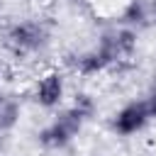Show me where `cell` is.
<instances>
[{
	"instance_id": "5b68a950",
	"label": "cell",
	"mask_w": 156,
	"mask_h": 156,
	"mask_svg": "<svg viewBox=\"0 0 156 156\" xmlns=\"http://www.w3.org/2000/svg\"><path fill=\"white\" fill-rule=\"evenodd\" d=\"M151 119H154V115H151V110H149V105H146L144 98L129 100V102H124L122 107H117L112 112V117H110V132L127 139V136H134V134L144 132Z\"/></svg>"
},
{
	"instance_id": "ba28073f",
	"label": "cell",
	"mask_w": 156,
	"mask_h": 156,
	"mask_svg": "<svg viewBox=\"0 0 156 156\" xmlns=\"http://www.w3.org/2000/svg\"><path fill=\"white\" fill-rule=\"evenodd\" d=\"M119 24H127L132 29H141L144 24H151L149 2L146 0H122V5H119Z\"/></svg>"
},
{
	"instance_id": "9c48e42d",
	"label": "cell",
	"mask_w": 156,
	"mask_h": 156,
	"mask_svg": "<svg viewBox=\"0 0 156 156\" xmlns=\"http://www.w3.org/2000/svg\"><path fill=\"white\" fill-rule=\"evenodd\" d=\"M85 122L88 119H93L95 117V112H98V102H95V98L88 93V90H78V93H73V98H71V102H68Z\"/></svg>"
},
{
	"instance_id": "30bf717a",
	"label": "cell",
	"mask_w": 156,
	"mask_h": 156,
	"mask_svg": "<svg viewBox=\"0 0 156 156\" xmlns=\"http://www.w3.org/2000/svg\"><path fill=\"white\" fill-rule=\"evenodd\" d=\"M144 100H146L151 115L156 117V76H154V80L149 83V88H146V93H144Z\"/></svg>"
},
{
	"instance_id": "6da1fadb",
	"label": "cell",
	"mask_w": 156,
	"mask_h": 156,
	"mask_svg": "<svg viewBox=\"0 0 156 156\" xmlns=\"http://www.w3.org/2000/svg\"><path fill=\"white\" fill-rule=\"evenodd\" d=\"M51 41V24L41 17H20L2 32V46L12 58L39 56Z\"/></svg>"
},
{
	"instance_id": "8fae6325",
	"label": "cell",
	"mask_w": 156,
	"mask_h": 156,
	"mask_svg": "<svg viewBox=\"0 0 156 156\" xmlns=\"http://www.w3.org/2000/svg\"><path fill=\"white\" fill-rule=\"evenodd\" d=\"M149 2V20L151 24H156V0H146Z\"/></svg>"
},
{
	"instance_id": "277c9868",
	"label": "cell",
	"mask_w": 156,
	"mask_h": 156,
	"mask_svg": "<svg viewBox=\"0 0 156 156\" xmlns=\"http://www.w3.org/2000/svg\"><path fill=\"white\" fill-rule=\"evenodd\" d=\"M98 46L105 51V56L117 68L134 58L139 49V29H132L127 24H112L98 37Z\"/></svg>"
},
{
	"instance_id": "3957f363",
	"label": "cell",
	"mask_w": 156,
	"mask_h": 156,
	"mask_svg": "<svg viewBox=\"0 0 156 156\" xmlns=\"http://www.w3.org/2000/svg\"><path fill=\"white\" fill-rule=\"evenodd\" d=\"M29 98L41 110H61L68 98V78L58 68H44L37 73L29 88Z\"/></svg>"
},
{
	"instance_id": "7c38bea8",
	"label": "cell",
	"mask_w": 156,
	"mask_h": 156,
	"mask_svg": "<svg viewBox=\"0 0 156 156\" xmlns=\"http://www.w3.org/2000/svg\"><path fill=\"white\" fill-rule=\"evenodd\" d=\"M5 78H7V66H5V61L0 58V88H2V83H5Z\"/></svg>"
},
{
	"instance_id": "8992f818",
	"label": "cell",
	"mask_w": 156,
	"mask_h": 156,
	"mask_svg": "<svg viewBox=\"0 0 156 156\" xmlns=\"http://www.w3.org/2000/svg\"><path fill=\"white\" fill-rule=\"evenodd\" d=\"M115 66H112V61L105 56V51L98 46V44H93L90 49H83V51H78L76 56H73V61H71V71L76 73V76H80V78H95V76H105L107 71H112Z\"/></svg>"
},
{
	"instance_id": "52a82bcc",
	"label": "cell",
	"mask_w": 156,
	"mask_h": 156,
	"mask_svg": "<svg viewBox=\"0 0 156 156\" xmlns=\"http://www.w3.org/2000/svg\"><path fill=\"white\" fill-rule=\"evenodd\" d=\"M20 119H22V100L17 98V93L0 88V136L15 132Z\"/></svg>"
},
{
	"instance_id": "7a4b0ae2",
	"label": "cell",
	"mask_w": 156,
	"mask_h": 156,
	"mask_svg": "<svg viewBox=\"0 0 156 156\" xmlns=\"http://www.w3.org/2000/svg\"><path fill=\"white\" fill-rule=\"evenodd\" d=\"M83 124L85 119L71 107V105H63L61 110H56V115L37 132V141L41 149L46 151H63L68 149L76 136L83 132Z\"/></svg>"
}]
</instances>
